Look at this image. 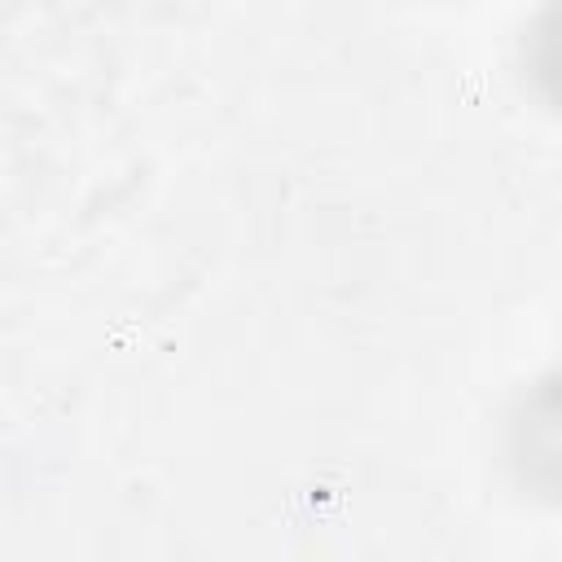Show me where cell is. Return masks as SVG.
Returning a JSON list of instances; mask_svg holds the SVG:
<instances>
[{
    "label": "cell",
    "instance_id": "1",
    "mask_svg": "<svg viewBox=\"0 0 562 562\" xmlns=\"http://www.w3.org/2000/svg\"><path fill=\"white\" fill-rule=\"evenodd\" d=\"M505 461L527 496L562 505V369L518 395L505 426Z\"/></svg>",
    "mask_w": 562,
    "mask_h": 562
},
{
    "label": "cell",
    "instance_id": "2",
    "mask_svg": "<svg viewBox=\"0 0 562 562\" xmlns=\"http://www.w3.org/2000/svg\"><path fill=\"white\" fill-rule=\"evenodd\" d=\"M522 66L536 88V97L562 114V0H549L522 40Z\"/></svg>",
    "mask_w": 562,
    "mask_h": 562
}]
</instances>
